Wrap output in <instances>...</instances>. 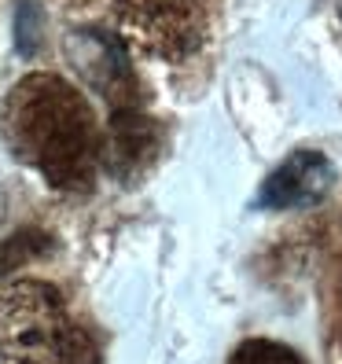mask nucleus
Instances as JSON below:
<instances>
[{
	"label": "nucleus",
	"instance_id": "f257e3e1",
	"mask_svg": "<svg viewBox=\"0 0 342 364\" xmlns=\"http://www.w3.org/2000/svg\"><path fill=\"white\" fill-rule=\"evenodd\" d=\"M8 151L59 191H85L96 177L100 133L85 96L59 74H26L0 111Z\"/></svg>",
	"mask_w": 342,
	"mask_h": 364
},
{
	"label": "nucleus",
	"instance_id": "f03ea898",
	"mask_svg": "<svg viewBox=\"0 0 342 364\" xmlns=\"http://www.w3.org/2000/svg\"><path fill=\"white\" fill-rule=\"evenodd\" d=\"M0 364H100L96 342L45 280L0 291Z\"/></svg>",
	"mask_w": 342,
	"mask_h": 364
},
{
	"label": "nucleus",
	"instance_id": "7ed1b4c3",
	"mask_svg": "<svg viewBox=\"0 0 342 364\" xmlns=\"http://www.w3.org/2000/svg\"><path fill=\"white\" fill-rule=\"evenodd\" d=\"M114 15L122 37L133 48L181 63L210 41L218 0H114Z\"/></svg>",
	"mask_w": 342,
	"mask_h": 364
},
{
	"label": "nucleus",
	"instance_id": "20e7f679",
	"mask_svg": "<svg viewBox=\"0 0 342 364\" xmlns=\"http://www.w3.org/2000/svg\"><path fill=\"white\" fill-rule=\"evenodd\" d=\"M331 188V162L320 151H291L262 184L258 206L265 210H306Z\"/></svg>",
	"mask_w": 342,
	"mask_h": 364
},
{
	"label": "nucleus",
	"instance_id": "39448f33",
	"mask_svg": "<svg viewBox=\"0 0 342 364\" xmlns=\"http://www.w3.org/2000/svg\"><path fill=\"white\" fill-rule=\"evenodd\" d=\"M100 155H103L107 169H111L114 177H122V181L144 173V169L155 162V155H159V125L147 118L140 107L111 111V125H107Z\"/></svg>",
	"mask_w": 342,
	"mask_h": 364
},
{
	"label": "nucleus",
	"instance_id": "423d86ee",
	"mask_svg": "<svg viewBox=\"0 0 342 364\" xmlns=\"http://www.w3.org/2000/svg\"><path fill=\"white\" fill-rule=\"evenodd\" d=\"M78 45L85 52H92V59H78V67L96 85V92L111 103V111L137 107V77L129 67V55H125V48L118 41L100 33V30H81Z\"/></svg>",
	"mask_w": 342,
	"mask_h": 364
},
{
	"label": "nucleus",
	"instance_id": "0eeeda50",
	"mask_svg": "<svg viewBox=\"0 0 342 364\" xmlns=\"http://www.w3.org/2000/svg\"><path fill=\"white\" fill-rule=\"evenodd\" d=\"M228 364H302L291 346L284 342H272V338H247L243 346L232 353Z\"/></svg>",
	"mask_w": 342,
	"mask_h": 364
},
{
	"label": "nucleus",
	"instance_id": "6e6552de",
	"mask_svg": "<svg viewBox=\"0 0 342 364\" xmlns=\"http://www.w3.org/2000/svg\"><path fill=\"white\" fill-rule=\"evenodd\" d=\"M41 247H48V240L41 232L26 228V232H18L11 235V240L4 243V250H0V272H15V265H23L26 258H33V254H41Z\"/></svg>",
	"mask_w": 342,
	"mask_h": 364
}]
</instances>
